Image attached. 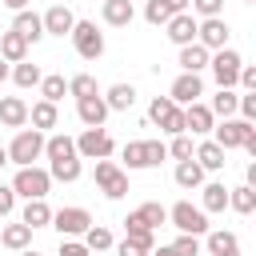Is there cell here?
<instances>
[{
	"label": "cell",
	"mask_w": 256,
	"mask_h": 256,
	"mask_svg": "<svg viewBox=\"0 0 256 256\" xmlns=\"http://www.w3.org/2000/svg\"><path fill=\"white\" fill-rule=\"evenodd\" d=\"M116 248V256H148V248H140V244H132V240H120V244H112Z\"/></svg>",
	"instance_id": "c3c4849f"
},
{
	"label": "cell",
	"mask_w": 256,
	"mask_h": 256,
	"mask_svg": "<svg viewBox=\"0 0 256 256\" xmlns=\"http://www.w3.org/2000/svg\"><path fill=\"white\" fill-rule=\"evenodd\" d=\"M48 176L60 180V184H76V180L84 176V164H80V156H72V160H52V164H48Z\"/></svg>",
	"instance_id": "d6a6232c"
},
{
	"label": "cell",
	"mask_w": 256,
	"mask_h": 256,
	"mask_svg": "<svg viewBox=\"0 0 256 256\" xmlns=\"http://www.w3.org/2000/svg\"><path fill=\"white\" fill-rule=\"evenodd\" d=\"M168 148V156L180 164V160H192V152H196V144H192V136L188 132H180V136H172V144H164Z\"/></svg>",
	"instance_id": "60d3db41"
},
{
	"label": "cell",
	"mask_w": 256,
	"mask_h": 256,
	"mask_svg": "<svg viewBox=\"0 0 256 256\" xmlns=\"http://www.w3.org/2000/svg\"><path fill=\"white\" fill-rule=\"evenodd\" d=\"M56 120H60V112H56V104H48V100H36V104L28 108V124H32L36 132L56 128Z\"/></svg>",
	"instance_id": "f546056e"
},
{
	"label": "cell",
	"mask_w": 256,
	"mask_h": 256,
	"mask_svg": "<svg viewBox=\"0 0 256 256\" xmlns=\"http://www.w3.org/2000/svg\"><path fill=\"white\" fill-rule=\"evenodd\" d=\"M0 124L20 132V128L28 124V104H24L20 96H0Z\"/></svg>",
	"instance_id": "7402d4cb"
},
{
	"label": "cell",
	"mask_w": 256,
	"mask_h": 256,
	"mask_svg": "<svg viewBox=\"0 0 256 256\" xmlns=\"http://www.w3.org/2000/svg\"><path fill=\"white\" fill-rule=\"evenodd\" d=\"M120 156H124V172H136V168H160V160H168V148H164V140H128L124 148H120Z\"/></svg>",
	"instance_id": "6da1fadb"
},
{
	"label": "cell",
	"mask_w": 256,
	"mask_h": 256,
	"mask_svg": "<svg viewBox=\"0 0 256 256\" xmlns=\"http://www.w3.org/2000/svg\"><path fill=\"white\" fill-rule=\"evenodd\" d=\"M48 228H56V232H60V240H76V236H84V232L92 228V212H88V208H80V204L56 208Z\"/></svg>",
	"instance_id": "5b68a950"
},
{
	"label": "cell",
	"mask_w": 256,
	"mask_h": 256,
	"mask_svg": "<svg viewBox=\"0 0 256 256\" xmlns=\"http://www.w3.org/2000/svg\"><path fill=\"white\" fill-rule=\"evenodd\" d=\"M96 188L108 200H120V196H128V172L116 160H96Z\"/></svg>",
	"instance_id": "8fae6325"
},
{
	"label": "cell",
	"mask_w": 256,
	"mask_h": 256,
	"mask_svg": "<svg viewBox=\"0 0 256 256\" xmlns=\"http://www.w3.org/2000/svg\"><path fill=\"white\" fill-rule=\"evenodd\" d=\"M228 36H232V28H228L224 16H212V20H200V24H196V44L208 48V52L228 48Z\"/></svg>",
	"instance_id": "7c38bea8"
},
{
	"label": "cell",
	"mask_w": 256,
	"mask_h": 256,
	"mask_svg": "<svg viewBox=\"0 0 256 256\" xmlns=\"http://www.w3.org/2000/svg\"><path fill=\"white\" fill-rule=\"evenodd\" d=\"M240 64H244V56H240L236 48H220V52H212V56H208V68H212L216 88H236Z\"/></svg>",
	"instance_id": "9c48e42d"
},
{
	"label": "cell",
	"mask_w": 256,
	"mask_h": 256,
	"mask_svg": "<svg viewBox=\"0 0 256 256\" xmlns=\"http://www.w3.org/2000/svg\"><path fill=\"white\" fill-rule=\"evenodd\" d=\"M196 16L192 12H180V16H172L168 24H164V36L176 44V48H184V44H196Z\"/></svg>",
	"instance_id": "9a60e30c"
},
{
	"label": "cell",
	"mask_w": 256,
	"mask_h": 256,
	"mask_svg": "<svg viewBox=\"0 0 256 256\" xmlns=\"http://www.w3.org/2000/svg\"><path fill=\"white\" fill-rule=\"evenodd\" d=\"M0 244H4L8 252H24V248L32 244V228L20 224V220H16V224H4V228H0Z\"/></svg>",
	"instance_id": "83f0119b"
},
{
	"label": "cell",
	"mask_w": 256,
	"mask_h": 256,
	"mask_svg": "<svg viewBox=\"0 0 256 256\" xmlns=\"http://www.w3.org/2000/svg\"><path fill=\"white\" fill-rule=\"evenodd\" d=\"M12 212H16V192H12V184H0V220Z\"/></svg>",
	"instance_id": "f6af8a7d"
},
{
	"label": "cell",
	"mask_w": 256,
	"mask_h": 256,
	"mask_svg": "<svg viewBox=\"0 0 256 256\" xmlns=\"http://www.w3.org/2000/svg\"><path fill=\"white\" fill-rule=\"evenodd\" d=\"M248 136H256V124H248V120H240V116H228V120H220V124H212V140L224 148V152H232V148H240Z\"/></svg>",
	"instance_id": "30bf717a"
},
{
	"label": "cell",
	"mask_w": 256,
	"mask_h": 256,
	"mask_svg": "<svg viewBox=\"0 0 256 256\" xmlns=\"http://www.w3.org/2000/svg\"><path fill=\"white\" fill-rule=\"evenodd\" d=\"M112 244H116V240H112V232H108L104 224H92V228L84 232V248H88V252H112Z\"/></svg>",
	"instance_id": "f35d334b"
},
{
	"label": "cell",
	"mask_w": 256,
	"mask_h": 256,
	"mask_svg": "<svg viewBox=\"0 0 256 256\" xmlns=\"http://www.w3.org/2000/svg\"><path fill=\"white\" fill-rule=\"evenodd\" d=\"M68 96H76V100H84V96H100L96 76H92V72H76V76L68 80Z\"/></svg>",
	"instance_id": "8d00e7d4"
},
{
	"label": "cell",
	"mask_w": 256,
	"mask_h": 256,
	"mask_svg": "<svg viewBox=\"0 0 256 256\" xmlns=\"http://www.w3.org/2000/svg\"><path fill=\"white\" fill-rule=\"evenodd\" d=\"M148 120H152L160 132H168V136H180V132H184V108L172 104L168 96H152V104H148Z\"/></svg>",
	"instance_id": "ba28073f"
},
{
	"label": "cell",
	"mask_w": 256,
	"mask_h": 256,
	"mask_svg": "<svg viewBox=\"0 0 256 256\" xmlns=\"http://www.w3.org/2000/svg\"><path fill=\"white\" fill-rule=\"evenodd\" d=\"M244 4H252V0H244Z\"/></svg>",
	"instance_id": "9f6ffc18"
},
{
	"label": "cell",
	"mask_w": 256,
	"mask_h": 256,
	"mask_svg": "<svg viewBox=\"0 0 256 256\" xmlns=\"http://www.w3.org/2000/svg\"><path fill=\"white\" fill-rule=\"evenodd\" d=\"M204 176H208V172H204L196 160H180V164H176V172H172V180H176L180 188H200V184H204Z\"/></svg>",
	"instance_id": "e575fe53"
},
{
	"label": "cell",
	"mask_w": 256,
	"mask_h": 256,
	"mask_svg": "<svg viewBox=\"0 0 256 256\" xmlns=\"http://www.w3.org/2000/svg\"><path fill=\"white\" fill-rule=\"evenodd\" d=\"M8 76H12V84H16V88H40V80H44V72H40L32 60L12 64V68H8Z\"/></svg>",
	"instance_id": "1f68e13d"
},
{
	"label": "cell",
	"mask_w": 256,
	"mask_h": 256,
	"mask_svg": "<svg viewBox=\"0 0 256 256\" xmlns=\"http://www.w3.org/2000/svg\"><path fill=\"white\" fill-rule=\"evenodd\" d=\"M236 112H240V120L256 124V92H240V104H236Z\"/></svg>",
	"instance_id": "ee69618b"
},
{
	"label": "cell",
	"mask_w": 256,
	"mask_h": 256,
	"mask_svg": "<svg viewBox=\"0 0 256 256\" xmlns=\"http://www.w3.org/2000/svg\"><path fill=\"white\" fill-rule=\"evenodd\" d=\"M200 248H208V256H240V240L228 228H208Z\"/></svg>",
	"instance_id": "2e32d148"
},
{
	"label": "cell",
	"mask_w": 256,
	"mask_h": 256,
	"mask_svg": "<svg viewBox=\"0 0 256 256\" xmlns=\"http://www.w3.org/2000/svg\"><path fill=\"white\" fill-rule=\"evenodd\" d=\"M12 32H16V36H24V40H28V48H32V44H36V40L44 36V24H40V12H32V8H24V12H16V16H12Z\"/></svg>",
	"instance_id": "44dd1931"
},
{
	"label": "cell",
	"mask_w": 256,
	"mask_h": 256,
	"mask_svg": "<svg viewBox=\"0 0 256 256\" xmlns=\"http://www.w3.org/2000/svg\"><path fill=\"white\" fill-rule=\"evenodd\" d=\"M4 152H8V164L28 168V164H36V160L44 156V132H36V128H20Z\"/></svg>",
	"instance_id": "7a4b0ae2"
},
{
	"label": "cell",
	"mask_w": 256,
	"mask_h": 256,
	"mask_svg": "<svg viewBox=\"0 0 256 256\" xmlns=\"http://www.w3.org/2000/svg\"><path fill=\"white\" fill-rule=\"evenodd\" d=\"M48 188H52L48 168L28 164V168H16V176H12V192H16V196H24V200H44V196H48Z\"/></svg>",
	"instance_id": "277c9868"
},
{
	"label": "cell",
	"mask_w": 256,
	"mask_h": 256,
	"mask_svg": "<svg viewBox=\"0 0 256 256\" xmlns=\"http://www.w3.org/2000/svg\"><path fill=\"white\" fill-rule=\"evenodd\" d=\"M0 4H4V8H12V12H24V8H28V0H0Z\"/></svg>",
	"instance_id": "681fc988"
},
{
	"label": "cell",
	"mask_w": 256,
	"mask_h": 256,
	"mask_svg": "<svg viewBox=\"0 0 256 256\" xmlns=\"http://www.w3.org/2000/svg\"><path fill=\"white\" fill-rule=\"evenodd\" d=\"M4 164H8V152H4V148H0V168H4Z\"/></svg>",
	"instance_id": "f5cc1de1"
},
{
	"label": "cell",
	"mask_w": 256,
	"mask_h": 256,
	"mask_svg": "<svg viewBox=\"0 0 256 256\" xmlns=\"http://www.w3.org/2000/svg\"><path fill=\"white\" fill-rule=\"evenodd\" d=\"M100 96H104L108 112H128V108L136 104V88H132V84H112V88L100 92Z\"/></svg>",
	"instance_id": "f1b7e54d"
},
{
	"label": "cell",
	"mask_w": 256,
	"mask_h": 256,
	"mask_svg": "<svg viewBox=\"0 0 256 256\" xmlns=\"http://www.w3.org/2000/svg\"><path fill=\"white\" fill-rule=\"evenodd\" d=\"M20 224H28L32 232H36V228H48V224H52V208H48V200H28L24 212H20Z\"/></svg>",
	"instance_id": "4dcf8cb0"
},
{
	"label": "cell",
	"mask_w": 256,
	"mask_h": 256,
	"mask_svg": "<svg viewBox=\"0 0 256 256\" xmlns=\"http://www.w3.org/2000/svg\"><path fill=\"white\" fill-rule=\"evenodd\" d=\"M200 96H204V80H200L196 72H180V76L172 80V88H168V100H172V104H180V108L196 104Z\"/></svg>",
	"instance_id": "4fadbf2b"
},
{
	"label": "cell",
	"mask_w": 256,
	"mask_h": 256,
	"mask_svg": "<svg viewBox=\"0 0 256 256\" xmlns=\"http://www.w3.org/2000/svg\"><path fill=\"white\" fill-rule=\"evenodd\" d=\"M52 4H68V0H52Z\"/></svg>",
	"instance_id": "11a10c76"
},
{
	"label": "cell",
	"mask_w": 256,
	"mask_h": 256,
	"mask_svg": "<svg viewBox=\"0 0 256 256\" xmlns=\"http://www.w3.org/2000/svg\"><path fill=\"white\" fill-rule=\"evenodd\" d=\"M40 24H44V36H68L72 32V24H76V16H72V8L68 4H48V12L40 16Z\"/></svg>",
	"instance_id": "5bb4252c"
},
{
	"label": "cell",
	"mask_w": 256,
	"mask_h": 256,
	"mask_svg": "<svg viewBox=\"0 0 256 256\" xmlns=\"http://www.w3.org/2000/svg\"><path fill=\"white\" fill-rule=\"evenodd\" d=\"M220 12H224V0H192V16H200V20H212Z\"/></svg>",
	"instance_id": "7bdbcfd3"
},
{
	"label": "cell",
	"mask_w": 256,
	"mask_h": 256,
	"mask_svg": "<svg viewBox=\"0 0 256 256\" xmlns=\"http://www.w3.org/2000/svg\"><path fill=\"white\" fill-rule=\"evenodd\" d=\"M136 220H140L144 228H152V232H156V228L168 220V208H164V204H156V200H148V204H140V208H136Z\"/></svg>",
	"instance_id": "74e56055"
},
{
	"label": "cell",
	"mask_w": 256,
	"mask_h": 256,
	"mask_svg": "<svg viewBox=\"0 0 256 256\" xmlns=\"http://www.w3.org/2000/svg\"><path fill=\"white\" fill-rule=\"evenodd\" d=\"M76 116H80L84 128H104V120H108L104 96H84V100H76Z\"/></svg>",
	"instance_id": "ac0fdd59"
},
{
	"label": "cell",
	"mask_w": 256,
	"mask_h": 256,
	"mask_svg": "<svg viewBox=\"0 0 256 256\" xmlns=\"http://www.w3.org/2000/svg\"><path fill=\"white\" fill-rule=\"evenodd\" d=\"M60 256H92L84 248V240H60Z\"/></svg>",
	"instance_id": "7dc6e473"
},
{
	"label": "cell",
	"mask_w": 256,
	"mask_h": 256,
	"mask_svg": "<svg viewBox=\"0 0 256 256\" xmlns=\"http://www.w3.org/2000/svg\"><path fill=\"white\" fill-rule=\"evenodd\" d=\"M224 156H228V152H224V148H220L212 136H208V140H200V144H196V152H192V160H196L204 172H220V168L228 164Z\"/></svg>",
	"instance_id": "ffe728a7"
},
{
	"label": "cell",
	"mask_w": 256,
	"mask_h": 256,
	"mask_svg": "<svg viewBox=\"0 0 256 256\" xmlns=\"http://www.w3.org/2000/svg\"><path fill=\"white\" fill-rule=\"evenodd\" d=\"M168 220H172V228L176 232H184V236H204L212 224H208V212L200 208V204H192V200H176L172 208H168Z\"/></svg>",
	"instance_id": "3957f363"
},
{
	"label": "cell",
	"mask_w": 256,
	"mask_h": 256,
	"mask_svg": "<svg viewBox=\"0 0 256 256\" xmlns=\"http://www.w3.org/2000/svg\"><path fill=\"white\" fill-rule=\"evenodd\" d=\"M16 256H40V252H32V248H24V252H16Z\"/></svg>",
	"instance_id": "db71d44e"
},
{
	"label": "cell",
	"mask_w": 256,
	"mask_h": 256,
	"mask_svg": "<svg viewBox=\"0 0 256 256\" xmlns=\"http://www.w3.org/2000/svg\"><path fill=\"white\" fill-rule=\"evenodd\" d=\"M236 104H240V92H236V88H220V92L212 96L208 112L220 116V120H228V116H236Z\"/></svg>",
	"instance_id": "836d02e7"
},
{
	"label": "cell",
	"mask_w": 256,
	"mask_h": 256,
	"mask_svg": "<svg viewBox=\"0 0 256 256\" xmlns=\"http://www.w3.org/2000/svg\"><path fill=\"white\" fill-rule=\"evenodd\" d=\"M4 80H8V64L0 60V84H4Z\"/></svg>",
	"instance_id": "816d5d0a"
},
{
	"label": "cell",
	"mask_w": 256,
	"mask_h": 256,
	"mask_svg": "<svg viewBox=\"0 0 256 256\" xmlns=\"http://www.w3.org/2000/svg\"><path fill=\"white\" fill-rule=\"evenodd\" d=\"M212 124H216V116L208 112V104H188L184 108V132H192V136H208L212 132Z\"/></svg>",
	"instance_id": "d6986e66"
},
{
	"label": "cell",
	"mask_w": 256,
	"mask_h": 256,
	"mask_svg": "<svg viewBox=\"0 0 256 256\" xmlns=\"http://www.w3.org/2000/svg\"><path fill=\"white\" fill-rule=\"evenodd\" d=\"M68 36H72V48H76L80 60H100L104 56V32L92 20H76Z\"/></svg>",
	"instance_id": "8992f818"
},
{
	"label": "cell",
	"mask_w": 256,
	"mask_h": 256,
	"mask_svg": "<svg viewBox=\"0 0 256 256\" xmlns=\"http://www.w3.org/2000/svg\"><path fill=\"white\" fill-rule=\"evenodd\" d=\"M208 56H212L208 48H200V44H184L180 56H176V64H180V72H196V76H200V72L208 68Z\"/></svg>",
	"instance_id": "484cf974"
},
{
	"label": "cell",
	"mask_w": 256,
	"mask_h": 256,
	"mask_svg": "<svg viewBox=\"0 0 256 256\" xmlns=\"http://www.w3.org/2000/svg\"><path fill=\"white\" fill-rule=\"evenodd\" d=\"M148 256H176V252H172V244H164V248H152Z\"/></svg>",
	"instance_id": "f907efd6"
},
{
	"label": "cell",
	"mask_w": 256,
	"mask_h": 256,
	"mask_svg": "<svg viewBox=\"0 0 256 256\" xmlns=\"http://www.w3.org/2000/svg\"><path fill=\"white\" fill-rule=\"evenodd\" d=\"M200 208L204 212H224L228 208V188L220 180H204L200 184Z\"/></svg>",
	"instance_id": "cb8c5ba5"
},
{
	"label": "cell",
	"mask_w": 256,
	"mask_h": 256,
	"mask_svg": "<svg viewBox=\"0 0 256 256\" xmlns=\"http://www.w3.org/2000/svg\"><path fill=\"white\" fill-rule=\"evenodd\" d=\"M172 252H176V256H200V236H184V232H180V236L172 240Z\"/></svg>",
	"instance_id": "b9f144b4"
},
{
	"label": "cell",
	"mask_w": 256,
	"mask_h": 256,
	"mask_svg": "<svg viewBox=\"0 0 256 256\" xmlns=\"http://www.w3.org/2000/svg\"><path fill=\"white\" fill-rule=\"evenodd\" d=\"M100 16H104V24H112V28H128L132 16H136V8H132V0H104Z\"/></svg>",
	"instance_id": "d4e9b609"
},
{
	"label": "cell",
	"mask_w": 256,
	"mask_h": 256,
	"mask_svg": "<svg viewBox=\"0 0 256 256\" xmlns=\"http://www.w3.org/2000/svg\"><path fill=\"white\" fill-rule=\"evenodd\" d=\"M64 96H68V80H64V76H44V80H40V100L60 104Z\"/></svg>",
	"instance_id": "ab89813d"
},
{
	"label": "cell",
	"mask_w": 256,
	"mask_h": 256,
	"mask_svg": "<svg viewBox=\"0 0 256 256\" xmlns=\"http://www.w3.org/2000/svg\"><path fill=\"white\" fill-rule=\"evenodd\" d=\"M44 156H48V164H52V160H72V156H76V140H72L68 132L44 136Z\"/></svg>",
	"instance_id": "4316f807"
},
{
	"label": "cell",
	"mask_w": 256,
	"mask_h": 256,
	"mask_svg": "<svg viewBox=\"0 0 256 256\" xmlns=\"http://www.w3.org/2000/svg\"><path fill=\"white\" fill-rule=\"evenodd\" d=\"M112 152H116V140H112L108 128H84L76 136V156L80 160H108Z\"/></svg>",
	"instance_id": "52a82bcc"
},
{
	"label": "cell",
	"mask_w": 256,
	"mask_h": 256,
	"mask_svg": "<svg viewBox=\"0 0 256 256\" xmlns=\"http://www.w3.org/2000/svg\"><path fill=\"white\" fill-rule=\"evenodd\" d=\"M228 208L240 212V216H252V212H256V188H248V184L228 188Z\"/></svg>",
	"instance_id": "d590c367"
},
{
	"label": "cell",
	"mask_w": 256,
	"mask_h": 256,
	"mask_svg": "<svg viewBox=\"0 0 256 256\" xmlns=\"http://www.w3.org/2000/svg\"><path fill=\"white\" fill-rule=\"evenodd\" d=\"M180 12H188V0H148L144 4V20L152 24V28H164L172 16H180Z\"/></svg>",
	"instance_id": "e0dca14e"
},
{
	"label": "cell",
	"mask_w": 256,
	"mask_h": 256,
	"mask_svg": "<svg viewBox=\"0 0 256 256\" xmlns=\"http://www.w3.org/2000/svg\"><path fill=\"white\" fill-rule=\"evenodd\" d=\"M0 60H4V64H20V60H28V40L16 36L12 28L0 32Z\"/></svg>",
	"instance_id": "603a6c76"
},
{
	"label": "cell",
	"mask_w": 256,
	"mask_h": 256,
	"mask_svg": "<svg viewBox=\"0 0 256 256\" xmlns=\"http://www.w3.org/2000/svg\"><path fill=\"white\" fill-rule=\"evenodd\" d=\"M236 84H240V92H256V68H252V64H240Z\"/></svg>",
	"instance_id": "bcb514c9"
}]
</instances>
